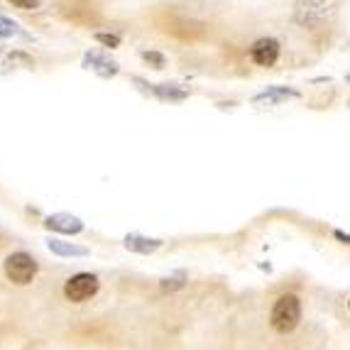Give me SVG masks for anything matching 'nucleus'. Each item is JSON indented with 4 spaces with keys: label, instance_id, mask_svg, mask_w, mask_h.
I'll list each match as a JSON object with an SVG mask.
<instances>
[{
    "label": "nucleus",
    "instance_id": "f257e3e1",
    "mask_svg": "<svg viewBox=\"0 0 350 350\" xmlns=\"http://www.w3.org/2000/svg\"><path fill=\"white\" fill-rule=\"evenodd\" d=\"M3 272H5V277L12 282V284L27 286L35 282L37 272H40V265H37V260L29 255V252L18 250V252H10V255L5 257Z\"/></svg>",
    "mask_w": 350,
    "mask_h": 350
},
{
    "label": "nucleus",
    "instance_id": "f03ea898",
    "mask_svg": "<svg viewBox=\"0 0 350 350\" xmlns=\"http://www.w3.org/2000/svg\"><path fill=\"white\" fill-rule=\"evenodd\" d=\"M301 321V301L294 294H282L272 309V328L280 333H292Z\"/></svg>",
    "mask_w": 350,
    "mask_h": 350
},
{
    "label": "nucleus",
    "instance_id": "7ed1b4c3",
    "mask_svg": "<svg viewBox=\"0 0 350 350\" xmlns=\"http://www.w3.org/2000/svg\"><path fill=\"white\" fill-rule=\"evenodd\" d=\"M100 289V282L96 275L91 272H79V275L69 277L64 282V297L66 301L71 304H83V301H91V299L98 294Z\"/></svg>",
    "mask_w": 350,
    "mask_h": 350
},
{
    "label": "nucleus",
    "instance_id": "20e7f679",
    "mask_svg": "<svg viewBox=\"0 0 350 350\" xmlns=\"http://www.w3.org/2000/svg\"><path fill=\"white\" fill-rule=\"evenodd\" d=\"M81 66L86 71H94V74H98L100 79H113V76H118V71H120V66H118L116 59H111L108 54L103 52H86L81 59Z\"/></svg>",
    "mask_w": 350,
    "mask_h": 350
},
{
    "label": "nucleus",
    "instance_id": "39448f33",
    "mask_svg": "<svg viewBox=\"0 0 350 350\" xmlns=\"http://www.w3.org/2000/svg\"><path fill=\"white\" fill-rule=\"evenodd\" d=\"M44 228L62 235H79L83 233V221L74 213H52L44 218Z\"/></svg>",
    "mask_w": 350,
    "mask_h": 350
},
{
    "label": "nucleus",
    "instance_id": "423d86ee",
    "mask_svg": "<svg viewBox=\"0 0 350 350\" xmlns=\"http://www.w3.org/2000/svg\"><path fill=\"white\" fill-rule=\"evenodd\" d=\"M250 57L257 66H275V62L280 59V42L277 40H257L250 49Z\"/></svg>",
    "mask_w": 350,
    "mask_h": 350
},
{
    "label": "nucleus",
    "instance_id": "0eeeda50",
    "mask_svg": "<svg viewBox=\"0 0 350 350\" xmlns=\"http://www.w3.org/2000/svg\"><path fill=\"white\" fill-rule=\"evenodd\" d=\"M125 250L135 252V255H154V252L162 247V240L159 238H147L142 233H128L123 240Z\"/></svg>",
    "mask_w": 350,
    "mask_h": 350
},
{
    "label": "nucleus",
    "instance_id": "6e6552de",
    "mask_svg": "<svg viewBox=\"0 0 350 350\" xmlns=\"http://www.w3.org/2000/svg\"><path fill=\"white\" fill-rule=\"evenodd\" d=\"M147 91H152L164 103H181L189 98V88L179 86V83H150Z\"/></svg>",
    "mask_w": 350,
    "mask_h": 350
},
{
    "label": "nucleus",
    "instance_id": "1a4fd4ad",
    "mask_svg": "<svg viewBox=\"0 0 350 350\" xmlns=\"http://www.w3.org/2000/svg\"><path fill=\"white\" fill-rule=\"evenodd\" d=\"M47 247H49V252L57 257H86L88 255V247L76 245V243H66V240H59V238H49Z\"/></svg>",
    "mask_w": 350,
    "mask_h": 350
},
{
    "label": "nucleus",
    "instance_id": "9d476101",
    "mask_svg": "<svg viewBox=\"0 0 350 350\" xmlns=\"http://www.w3.org/2000/svg\"><path fill=\"white\" fill-rule=\"evenodd\" d=\"M297 91H292V88H280V86H275V88H267L265 94H260V96H255V103H267V105H275V103H284V100H289V98H297Z\"/></svg>",
    "mask_w": 350,
    "mask_h": 350
},
{
    "label": "nucleus",
    "instance_id": "9b49d317",
    "mask_svg": "<svg viewBox=\"0 0 350 350\" xmlns=\"http://www.w3.org/2000/svg\"><path fill=\"white\" fill-rule=\"evenodd\" d=\"M32 66H35V59L29 57V54L20 52V49H15L12 54H8V59H5V71H10V69H32Z\"/></svg>",
    "mask_w": 350,
    "mask_h": 350
},
{
    "label": "nucleus",
    "instance_id": "f8f14e48",
    "mask_svg": "<svg viewBox=\"0 0 350 350\" xmlns=\"http://www.w3.org/2000/svg\"><path fill=\"white\" fill-rule=\"evenodd\" d=\"M15 35H20V25L0 12V40H10V37H15Z\"/></svg>",
    "mask_w": 350,
    "mask_h": 350
},
{
    "label": "nucleus",
    "instance_id": "ddd939ff",
    "mask_svg": "<svg viewBox=\"0 0 350 350\" xmlns=\"http://www.w3.org/2000/svg\"><path fill=\"white\" fill-rule=\"evenodd\" d=\"M184 284H187V275H184V272H176V275H172V277H164L159 286H162L164 292H176V289H181Z\"/></svg>",
    "mask_w": 350,
    "mask_h": 350
},
{
    "label": "nucleus",
    "instance_id": "4468645a",
    "mask_svg": "<svg viewBox=\"0 0 350 350\" xmlns=\"http://www.w3.org/2000/svg\"><path fill=\"white\" fill-rule=\"evenodd\" d=\"M94 40H96V42H100L103 47H111V49L120 47V37L113 35V32H96Z\"/></svg>",
    "mask_w": 350,
    "mask_h": 350
},
{
    "label": "nucleus",
    "instance_id": "2eb2a0df",
    "mask_svg": "<svg viewBox=\"0 0 350 350\" xmlns=\"http://www.w3.org/2000/svg\"><path fill=\"white\" fill-rule=\"evenodd\" d=\"M140 57L145 59L147 64H152L154 69H164L167 66V59H164V54H159V52H140Z\"/></svg>",
    "mask_w": 350,
    "mask_h": 350
},
{
    "label": "nucleus",
    "instance_id": "dca6fc26",
    "mask_svg": "<svg viewBox=\"0 0 350 350\" xmlns=\"http://www.w3.org/2000/svg\"><path fill=\"white\" fill-rule=\"evenodd\" d=\"M8 3H12L20 10H37L40 8V0H8Z\"/></svg>",
    "mask_w": 350,
    "mask_h": 350
},
{
    "label": "nucleus",
    "instance_id": "f3484780",
    "mask_svg": "<svg viewBox=\"0 0 350 350\" xmlns=\"http://www.w3.org/2000/svg\"><path fill=\"white\" fill-rule=\"evenodd\" d=\"M336 240H340V243H343V245H350V233H343V230H336Z\"/></svg>",
    "mask_w": 350,
    "mask_h": 350
},
{
    "label": "nucleus",
    "instance_id": "a211bd4d",
    "mask_svg": "<svg viewBox=\"0 0 350 350\" xmlns=\"http://www.w3.org/2000/svg\"><path fill=\"white\" fill-rule=\"evenodd\" d=\"M0 54H3V47H0Z\"/></svg>",
    "mask_w": 350,
    "mask_h": 350
},
{
    "label": "nucleus",
    "instance_id": "6ab92c4d",
    "mask_svg": "<svg viewBox=\"0 0 350 350\" xmlns=\"http://www.w3.org/2000/svg\"><path fill=\"white\" fill-rule=\"evenodd\" d=\"M348 306H350V301H348Z\"/></svg>",
    "mask_w": 350,
    "mask_h": 350
}]
</instances>
